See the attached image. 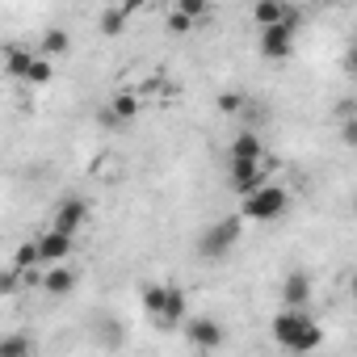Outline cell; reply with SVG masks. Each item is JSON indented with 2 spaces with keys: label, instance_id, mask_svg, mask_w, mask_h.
<instances>
[{
  "label": "cell",
  "instance_id": "1",
  "mask_svg": "<svg viewBox=\"0 0 357 357\" xmlns=\"http://www.w3.org/2000/svg\"><path fill=\"white\" fill-rule=\"evenodd\" d=\"M273 340L290 353H311V349L324 344V328L307 315V307H286L273 319Z\"/></svg>",
  "mask_w": 357,
  "mask_h": 357
},
{
  "label": "cell",
  "instance_id": "2",
  "mask_svg": "<svg viewBox=\"0 0 357 357\" xmlns=\"http://www.w3.org/2000/svg\"><path fill=\"white\" fill-rule=\"evenodd\" d=\"M286 206H290V194L282 185H273V181L257 185L252 194H240V215L248 223H278L286 215Z\"/></svg>",
  "mask_w": 357,
  "mask_h": 357
},
{
  "label": "cell",
  "instance_id": "3",
  "mask_svg": "<svg viewBox=\"0 0 357 357\" xmlns=\"http://www.w3.org/2000/svg\"><path fill=\"white\" fill-rule=\"evenodd\" d=\"M294 34H298V13H286L282 22H273V26H265L261 30V55L265 59H290L294 55Z\"/></svg>",
  "mask_w": 357,
  "mask_h": 357
},
{
  "label": "cell",
  "instance_id": "4",
  "mask_svg": "<svg viewBox=\"0 0 357 357\" xmlns=\"http://www.w3.org/2000/svg\"><path fill=\"white\" fill-rule=\"evenodd\" d=\"M244 215L236 211V215H227V219H219L215 227H206V236H202V252H206V261H223L227 257V248L240 240V231H244Z\"/></svg>",
  "mask_w": 357,
  "mask_h": 357
},
{
  "label": "cell",
  "instance_id": "5",
  "mask_svg": "<svg viewBox=\"0 0 357 357\" xmlns=\"http://www.w3.org/2000/svg\"><path fill=\"white\" fill-rule=\"evenodd\" d=\"M34 240H38V257H43V265H59L63 257H72V231L47 227V231L34 236Z\"/></svg>",
  "mask_w": 357,
  "mask_h": 357
},
{
  "label": "cell",
  "instance_id": "6",
  "mask_svg": "<svg viewBox=\"0 0 357 357\" xmlns=\"http://www.w3.org/2000/svg\"><path fill=\"white\" fill-rule=\"evenodd\" d=\"M181 328H185V336H190L194 349H219L223 344V328L215 319H185Z\"/></svg>",
  "mask_w": 357,
  "mask_h": 357
},
{
  "label": "cell",
  "instance_id": "7",
  "mask_svg": "<svg viewBox=\"0 0 357 357\" xmlns=\"http://www.w3.org/2000/svg\"><path fill=\"white\" fill-rule=\"evenodd\" d=\"M84 219H89V206H84L80 198H68V202H63V206L55 211L51 227H59V231H72V236H76V231L84 227Z\"/></svg>",
  "mask_w": 357,
  "mask_h": 357
},
{
  "label": "cell",
  "instance_id": "8",
  "mask_svg": "<svg viewBox=\"0 0 357 357\" xmlns=\"http://www.w3.org/2000/svg\"><path fill=\"white\" fill-rule=\"evenodd\" d=\"M282 298H286V307H307V298H311V278L294 269V273L282 282Z\"/></svg>",
  "mask_w": 357,
  "mask_h": 357
},
{
  "label": "cell",
  "instance_id": "9",
  "mask_svg": "<svg viewBox=\"0 0 357 357\" xmlns=\"http://www.w3.org/2000/svg\"><path fill=\"white\" fill-rule=\"evenodd\" d=\"M261 155H265V143L257 130H240L231 139V160H261Z\"/></svg>",
  "mask_w": 357,
  "mask_h": 357
},
{
  "label": "cell",
  "instance_id": "10",
  "mask_svg": "<svg viewBox=\"0 0 357 357\" xmlns=\"http://www.w3.org/2000/svg\"><path fill=\"white\" fill-rule=\"evenodd\" d=\"M168 298H172V286H155V282H147V286H143V311H147L151 319H160V315H164Z\"/></svg>",
  "mask_w": 357,
  "mask_h": 357
},
{
  "label": "cell",
  "instance_id": "11",
  "mask_svg": "<svg viewBox=\"0 0 357 357\" xmlns=\"http://www.w3.org/2000/svg\"><path fill=\"white\" fill-rule=\"evenodd\" d=\"M68 51H72V34L68 30H47L43 43H38V55H47V59H59Z\"/></svg>",
  "mask_w": 357,
  "mask_h": 357
},
{
  "label": "cell",
  "instance_id": "12",
  "mask_svg": "<svg viewBox=\"0 0 357 357\" xmlns=\"http://www.w3.org/2000/svg\"><path fill=\"white\" fill-rule=\"evenodd\" d=\"M34 55L38 51H26V47H5V68H9V76H30V68H34Z\"/></svg>",
  "mask_w": 357,
  "mask_h": 357
},
{
  "label": "cell",
  "instance_id": "13",
  "mask_svg": "<svg viewBox=\"0 0 357 357\" xmlns=\"http://www.w3.org/2000/svg\"><path fill=\"white\" fill-rule=\"evenodd\" d=\"M72 286H76V273H72L63 261H59V265H55V269L43 278V290H47V294H68Z\"/></svg>",
  "mask_w": 357,
  "mask_h": 357
},
{
  "label": "cell",
  "instance_id": "14",
  "mask_svg": "<svg viewBox=\"0 0 357 357\" xmlns=\"http://www.w3.org/2000/svg\"><path fill=\"white\" fill-rule=\"evenodd\" d=\"M290 9L282 5V0H257V5H252V22L265 30V26H273V22H282Z\"/></svg>",
  "mask_w": 357,
  "mask_h": 357
},
{
  "label": "cell",
  "instance_id": "15",
  "mask_svg": "<svg viewBox=\"0 0 357 357\" xmlns=\"http://www.w3.org/2000/svg\"><path fill=\"white\" fill-rule=\"evenodd\" d=\"M155 324H164V328H181L185 324V290L172 286V298H168V307H164V315Z\"/></svg>",
  "mask_w": 357,
  "mask_h": 357
},
{
  "label": "cell",
  "instance_id": "16",
  "mask_svg": "<svg viewBox=\"0 0 357 357\" xmlns=\"http://www.w3.org/2000/svg\"><path fill=\"white\" fill-rule=\"evenodd\" d=\"M126 17H130V13H126L122 5L105 9V13H101V34H105V38H118V34L126 30Z\"/></svg>",
  "mask_w": 357,
  "mask_h": 357
},
{
  "label": "cell",
  "instance_id": "17",
  "mask_svg": "<svg viewBox=\"0 0 357 357\" xmlns=\"http://www.w3.org/2000/svg\"><path fill=\"white\" fill-rule=\"evenodd\" d=\"M109 105H114V109H118V114H122V122H135V114H139V109H143V101H139V97H135V93H118V97H114V101H109Z\"/></svg>",
  "mask_w": 357,
  "mask_h": 357
},
{
  "label": "cell",
  "instance_id": "18",
  "mask_svg": "<svg viewBox=\"0 0 357 357\" xmlns=\"http://www.w3.org/2000/svg\"><path fill=\"white\" fill-rule=\"evenodd\" d=\"M164 26H168V34H190V30H194V26H198V17H190V13H185V9H172V13H168V22H164Z\"/></svg>",
  "mask_w": 357,
  "mask_h": 357
},
{
  "label": "cell",
  "instance_id": "19",
  "mask_svg": "<svg viewBox=\"0 0 357 357\" xmlns=\"http://www.w3.org/2000/svg\"><path fill=\"white\" fill-rule=\"evenodd\" d=\"M22 282H26V269L22 265H9L5 273H0V294H17Z\"/></svg>",
  "mask_w": 357,
  "mask_h": 357
},
{
  "label": "cell",
  "instance_id": "20",
  "mask_svg": "<svg viewBox=\"0 0 357 357\" xmlns=\"http://www.w3.org/2000/svg\"><path fill=\"white\" fill-rule=\"evenodd\" d=\"M51 76H55V68H51V59L47 55H34V68H30V84H51Z\"/></svg>",
  "mask_w": 357,
  "mask_h": 357
},
{
  "label": "cell",
  "instance_id": "21",
  "mask_svg": "<svg viewBox=\"0 0 357 357\" xmlns=\"http://www.w3.org/2000/svg\"><path fill=\"white\" fill-rule=\"evenodd\" d=\"M13 265H22V269H34V265H43V257H38V240H26V244L17 248Z\"/></svg>",
  "mask_w": 357,
  "mask_h": 357
},
{
  "label": "cell",
  "instance_id": "22",
  "mask_svg": "<svg viewBox=\"0 0 357 357\" xmlns=\"http://www.w3.org/2000/svg\"><path fill=\"white\" fill-rule=\"evenodd\" d=\"M22 353H30V340H22V336L0 340V357H22Z\"/></svg>",
  "mask_w": 357,
  "mask_h": 357
},
{
  "label": "cell",
  "instance_id": "23",
  "mask_svg": "<svg viewBox=\"0 0 357 357\" xmlns=\"http://www.w3.org/2000/svg\"><path fill=\"white\" fill-rule=\"evenodd\" d=\"M340 143H344V147H357V114L340 118Z\"/></svg>",
  "mask_w": 357,
  "mask_h": 357
},
{
  "label": "cell",
  "instance_id": "24",
  "mask_svg": "<svg viewBox=\"0 0 357 357\" xmlns=\"http://www.w3.org/2000/svg\"><path fill=\"white\" fill-rule=\"evenodd\" d=\"M219 109L223 114H240L244 109V93H219Z\"/></svg>",
  "mask_w": 357,
  "mask_h": 357
},
{
  "label": "cell",
  "instance_id": "25",
  "mask_svg": "<svg viewBox=\"0 0 357 357\" xmlns=\"http://www.w3.org/2000/svg\"><path fill=\"white\" fill-rule=\"evenodd\" d=\"M97 122H101V126H109V130H118V126H126V122H122V114H118L114 105H101V109H97Z\"/></svg>",
  "mask_w": 357,
  "mask_h": 357
},
{
  "label": "cell",
  "instance_id": "26",
  "mask_svg": "<svg viewBox=\"0 0 357 357\" xmlns=\"http://www.w3.org/2000/svg\"><path fill=\"white\" fill-rule=\"evenodd\" d=\"M176 9H185L190 17H198V22H202V17L211 13V0H181V5H176Z\"/></svg>",
  "mask_w": 357,
  "mask_h": 357
},
{
  "label": "cell",
  "instance_id": "27",
  "mask_svg": "<svg viewBox=\"0 0 357 357\" xmlns=\"http://www.w3.org/2000/svg\"><path fill=\"white\" fill-rule=\"evenodd\" d=\"M344 72L349 76H357V38L349 43V51H344Z\"/></svg>",
  "mask_w": 357,
  "mask_h": 357
},
{
  "label": "cell",
  "instance_id": "28",
  "mask_svg": "<svg viewBox=\"0 0 357 357\" xmlns=\"http://www.w3.org/2000/svg\"><path fill=\"white\" fill-rule=\"evenodd\" d=\"M143 5H147V0H122V9H126V13H139Z\"/></svg>",
  "mask_w": 357,
  "mask_h": 357
},
{
  "label": "cell",
  "instance_id": "29",
  "mask_svg": "<svg viewBox=\"0 0 357 357\" xmlns=\"http://www.w3.org/2000/svg\"><path fill=\"white\" fill-rule=\"evenodd\" d=\"M349 294H353V298H357V273H353V278H349Z\"/></svg>",
  "mask_w": 357,
  "mask_h": 357
},
{
  "label": "cell",
  "instance_id": "30",
  "mask_svg": "<svg viewBox=\"0 0 357 357\" xmlns=\"http://www.w3.org/2000/svg\"><path fill=\"white\" fill-rule=\"evenodd\" d=\"M353 215H357V194H353Z\"/></svg>",
  "mask_w": 357,
  "mask_h": 357
}]
</instances>
